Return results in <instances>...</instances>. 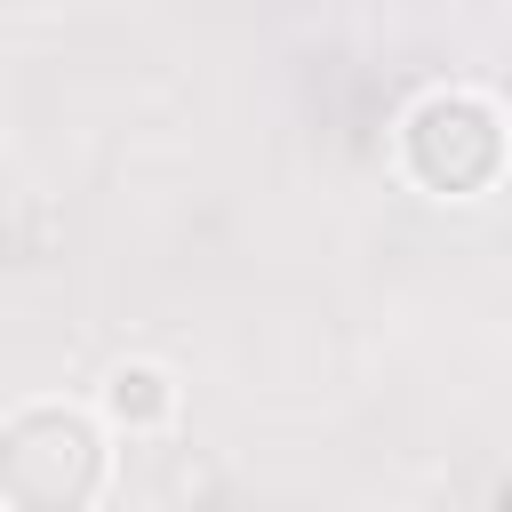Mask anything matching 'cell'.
<instances>
[{"label": "cell", "instance_id": "277c9868", "mask_svg": "<svg viewBox=\"0 0 512 512\" xmlns=\"http://www.w3.org/2000/svg\"><path fill=\"white\" fill-rule=\"evenodd\" d=\"M496 512H512V488H496Z\"/></svg>", "mask_w": 512, "mask_h": 512}, {"label": "cell", "instance_id": "7a4b0ae2", "mask_svg": "<svg viewBox=\"0 0 512 512\" xmlns=\"http://www.w3.org/2000/svg\"><path fill=\"white\" fill-rule=\"evenodd\" d=\"M400 152H408V176H416L424 192H456V200H464V192H480V184L504 168V120H496L488 96L448 88V96H424V104L408 112Z\"/></svg>", "mask_w": 512, "mask_h": 512}, {"label": "cell", "instance_id": "3957f363", "mask_svg": "<svg viewBox=\"0 0 512 512\" xmlns=\"http://www.w3.org/2000/svg\"><path fill=\"white\" fill-rule=\"evenodd\" d=\"M104 408H112L120 424H160V416H168V376H160V368H120V376L104 384Z\"/></svg>", "mask_w": 512, "mask_h": 512}, {"label": "cell", "instance_id": "6da1fadb", "mask_svg": "<svg viewBox=\"0 0 512 512\" xmlns=\"http://www.w3.org/2000/svg\"><path fill=\"white\" fill-rule=\"evenodd\" d=\"M104 488V432L80 408H16L0 424V496L16 512H88Z\"/></svg>", "mask_w": 512, "mask_h": 512}]
</instances>
